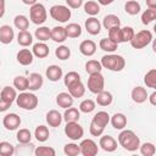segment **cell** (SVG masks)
Listing matches in <instances>:
<instances>
[{
	"instance_id": "5",
	"label": "cell",
	"mask_w": 156,
	"mask_h": 156,
	"mask_svg": "<svg viewBox=\"0 0 156 156\" xmlns=\"http://www.w3.org/2000/svg\"><path fill=\"white\" fill-rule=\"evenodd\" d=\"M29 18L34 24H38V26L43 24L48 18V12L45 6L39 2H35L34 5H32L29 9Z\"/></svg>"
},
{
	"instance_id": "23",
	"label": "cell",
	"mask_w": 156,
	"mask_h": 156,
	"mask_svg": "<svg viewBox=\"0 0 156 156\" xmlns=\"http://www.w3.org/2000/svg\"><path fill=\"white\" fill-rule=\"evenodd\" d=\"M110 122L112 124V127L117 130H122L126 128L127 126V117L123 115V113H115L111 118H110Z\"/></svg>"
},
{
	"instance_id": "3",
	"label": "cell",
	"mask_w": 156,
	"mask_h": 156,
	"mask_svg": "<svg viewBox=\"0 0 156 156\" xmlns=\"http://www.w3.org/2000/svg\"><path fill=\"white\" fill-rule=\"evenodd\" d=\"M101 66L108 71L112 72H121L124 66H126V60L123 58V56L117 55V54H108V55H104L101 57L100 61Z\"/></svg>"
},
{
	"instance_id": "36",
	"label": "cell",
	"mask_w": 156,
	"mask_h": 156,
	"mask_svg": "<svg viewBox=\"0 0 156 156\" xmlns=\"http://www.w3.org/2000/svg\"><path fill=\"white\" fill-rule=\"evenodd\" d=\"M13 24L20 30H27L29 27V20L24 15H17L13 18Z\"/></svg>"
},
{
	"instance_id": "34",
	"label": "cell",
	"mask_w": 156,
	"mask_h": 156,
	"mask_svg": "<svg viewBox=\"0 0 156 156\" xmlns=\"http://www.w3.org/2000/svg\"><path fill=\"white\" fill-rule=\"evenodd\" d=\"M35 38L39 40V41H46L49 39H51V29H49L48 27H39L35 29V33H34Z\"/></svg>"
},
{
	"instance_id": "59",
	"label": "cell",
	"mask_w": 156,
	"mask_h": 156,
	"mask_svg": "<svg viewBox=\"0 0 156 156\" xmlns=\"http://www.w3.org/2000/svg\"><path fill=\"white\" fill-rule=\"evenodd\" d=\"M0 66H1V61H0Z\"/></svg>"
},
{
	"instance_id": "52",
	"label": "cell",
	"mask_w": 156,
	"mask_h": 156,
	"mask_svg": "<svg viewBox=\"0 0 156 156\" xmlns=\"http://www.w3.org/2000/svg\"><path fill=\"white\" fill-rule=\"evenodd\" d=\"M66 4L71 9H79L83 5V0H66Z\"/></svg>"
},
{
	"instance_id": "31",
	"label": "cell",
	"mask_w": 156,
	"mask_h": 156,
	"mask_svg": "<svg viewBox=\"0 0 156 156\" xmlns=\"http://www.w3.org/2000/svg\"><path fill=\"white\" fill-rule=\"evenodd\" d=\"M34 136H35V139H37L38 141L44 143V141H46V140L49 139L50 132H49L48 127H45V126L41 124V126H38V127L35 128V130H34Z\"/></svg>"
},
{
	"instance_id": "47",
	"label": "cell",
	"mask_w": 156,
	"mask_h": 156,
	"mask_svg": "<svg viewBox=\"0 0 156 156\" xmlns=\"http://www.w3.org/2000/svg\"><path fill=\"white\" fill-rule=\"evenodd\" d=\"M55 55H56V57L58 60L65 61V60L69 58V56H71V49L68 46H66V45H61V46H58L55 50Z\"/></svg>"
},
{
	"instance_id": "41",
	"label": "cell",
	"mask_w": 156,
	"mask_h": 156,
	"mask_svg": "<svg viewBox=\"0 0 156 156\" xmlns=\"http://www.w3.org/2000/svg\"><path fill=\"white\" fill-rule=\"evenodd\" d=\"M156 18V9H147L141 13V23L147 26Z\"/></svg>"
},
{
	"instance_id": "10",
	"label": "cell",
	"mask_w": 156,
	"mask_h": 156,
	"mask_svg": "<svg viewBox=\"0 0 156 156\" xmlns=\"http://www.w3.org/2000/svg\"><path fill=\"white\" fill-rule=\"evenodd\" d=\"M79 149H80V154L83 156H95L99 151L98 144L93 139L82 140L80 144H79Z\"/></svg>"
},
{
	"instance_id": "48",
	"label": "cell",
	"mask_w": 156,
	"mask_h": 156,
	"mask_svg": "<svg viewBox=\"0 0 156 156\" xmlns=\"http://www.w3.org/2000/svg\"><path fill=\"white\" fill-rule=\"evenodd\" d=\"M35 156H55L56 151L50 146H38L33 152Z\"/></svg>"
},
{
	"instance_id": "15",
	"label": "cell",
	"mask_w": 156,
	"mask_h": 156,
	"mask_svg": "<svg viewBox=\"0 0 156 156\" xmlns=\"http://www.w3.org/2000/svg\"><path fill=\"white\" fill-rule=\"evenodd\" d=\"M28 78V89L29 91H37L39 90L43 84H44V79L41 77V74L39 73H30Z\"/></svg>"
},
{
	"instance_id": "44",
	"label": "cell",
	"mask_w": 156,
	"mask_h": 156,
	"mask_svg": "<svg viewBox=\"0 0 156 156\" xmlns=\"http://www.w3.org/2000/svg\"><path fill=\"white\" fill-rule=\"evenodd\" d=\"M15 154V146L9 141H0V156H12Z\"/></svg>"
},
{
	"instance_id": "58",
	"label": "cell",
	"mask_w": 156,
	"mask_h": 156,
	"mask_svg": "<svg viewBox=\"0 0 156 156\" xmlns=\"http://www.w3.org/2000/svg\"><path fill=\"white\" fill-rule=\"evenodd\" d=\"M22 2H23L24 5H29V6H32V5H34V4L37 2V0H22Z\"/></svg>"
},
{
	"instance_id": "9",
	"label": "cell",
	"mask_w": 156,
	"mask_h": 156,
	"mask_svg": "<svg viewBox=\"0 0 156 156\" xmlns=\"http://www.w3.org/2000/svg\"><path fill=\"white\" fill-rule=\"evenodd\" d=\"M65 134L71 140L76 141V140L82 139V136L84 135V129H83V127L78 122H66Z\"/></svg>"
},
{
	"instance_id": "4",
	"label": "cell",
	"mask_w": 156,
	"mask_h": 156,
	"mask_svg": "<svg viewBox=\"0 0 156 156\" xmlns=\"http://www.w3.org/2000/svg\"><path fill=\"white\" fill-rule=\"evenodd\" d=\"M38 98L37 95H34L33 93H27V91H22L20 95H17L16 98V104L18 107L27 110V111H32L38 106Z\"/></svg>"
},
{
	"instance_id": "38",
	"label": "cell",
	"mask_w": 156,
	"mask_h": 156,
	"mask_svg": "<svg viewBox=\"0 0 156 156\" xmlns=\"http://www.w3.org/2000/svg\"><path fill=\"white\" fill-rule=\"evenodd\" d=\"M144 83L146 84L147 88L155 89L156 88V69L151 68L150 71L146 72V74L144 76Z\"/></svg>"
},
{
	"instance_id": "8",
	"label": "cell",
	"mask_w": 156,
	"mask_h": 156,
	"mask_svg": "<svg viewBox=\"0 0 156 156\" xmlns=\"http://www.w3.org/2000/svg\"><path fill=\"white\" fill-rule=\"evenodd\" d=\"M104 88H105V79H104V76L101 74V72L89 74V78H88V89H89L90 93L98 94V93L102 91Z\"/></svg>"
},
{
	"instance_id": "45",
	"label": "cell",
	"mask_w": 156,
	"mask_h": 156,
	"mask_svg": "<svg viewBox=\"0 0 156 156\" xmlns=\"http://www.w3.org/2000/svg\"><path fill=\"white\" fill-rule=\"evenodd\" d=\"M135 32L132 27L129 26H126L123 28H121V43H127V41H130L132 38L134 37Z\"/></svg>"
},
{
	"instance_id": "17",
	"label": "cell",
	"mask_w": 156,
	"mask_h": 156,
	"mask_svg": "<svg viewBox=\"0 0 156 156\" xmlns=\"http://www.w3.org/2000/svg\"><path fill=\"white\" fill-rule=\"evenodd\" d=\"M45 76H46V78H48L49 80H51V82H57V80H60V79L62 78L63 72H62V68H61L60 66H57V65H51V66H49V67L46 68Z\"/></svg>"
},
{
	"instance_id": "16",
	"label": "cell",
	"mask_w": 156,
	"mask_h": 156,
	"mask_svg": "<svg viewBox=\"0 0 156 156\" xmlns=\"http://www.w3.org/2000/svg\"><path fill=\"white\" fill-rule=\"evenodd\" d=\"M13 38H15V32H13L12 27H10L7 24H4L0 27V43H2L5 45L11 44Z\"/></svg>"
},
{
	"instance_id": "18",
	"label": "cell",
	"mask_w": 156,
	"mask_h": 156,
	"mask_svg": "<svg viewBox=\"0 0 156 156\" xmlns=\"http://www.w3.org/2000/svg\"><path fill=\"white\" fill-rule=\"evenodd\" d=\"M130 95H132V100L135 104H143V102H145L147 100V96H149L146 89L143 88V87H139V85L133 88Z\"/></svg>"
},
{
	"instance_id": "13",
	"label": "cell",
	"mask_w": 156,
	"mask_h": 156,
	"mask_svg": "<svg viewBox=\"0 0 156 156\" xmlns=\"http://www.w3.org/2000/svg\"><path fill=\"white\" fill-rule=\"evenodd\" d=\"M16 58H17V62L20 65H22V66H29V65L33 63L34 55H33V52L29 49H21L17 52Z\"/></svg>"
},
{
	"instance_id": "55",
	"label": "cell",
	"mask_w": 156,
	"mask_h": 156,
	"mask_svg": "<svg viewBox=\"0 0 156 156\" xmlns=\"http://www.w3.org/2000/svg\"><path fill=\"white\" fill-rule=\"evenodd\" d=\"M147 9H156V0H146Z\"/></svg>"
},
{
	"instance_id": "7",
	"label": "cell",
	"mask_w": 156,
	"mask_h": 156,
	"mask_svg": "<svg viewBox=\"0 0 156 156\" xmlns=\"http://www.w3.org/2000/svg\"><path fill=\"white\" fill-rule=\"evenodd\" d=\"M49 13H50L52 20H55L57 22H61V23L67 22L72 16L69 7L65 6V5H54V6H51L50 10H49Z\"/></svg>"
},
{
	"instance_id": "2",
	"label": "cell",
	"mask_w": 156,
	"mask_h": 156,
	"mask_svg": "<svg viewBox=\"0 0 156 156\" xmlns=\"http://www.w3.org/2000/svg\"><path fill=\"white\" fill-rule=\"evenodd\" d=\"M110 122V115L106 111H99L98 113L94 115L91 122H90V127H89V132L93 136H100L104 130L105 127Z\"/></svg>"
},
{
	"instance_id": "56",
	"label": "cell",
	"mask_w": 156,
	"mask_h": 156,
	"mask_svg": "<svg viewBox=\"0 0 156 156\" xmlns=\"http://www.w3.org/2000/svg\"><path fill=\"white\" fill-rule=\"evenodd\" d=\"M5 15V0H0V18Z\"/></svg>"
},
{
	"instance_id": "29",
	"label": "cell",
	"mask_w": 156,
	"mask_h": 156,
	"mask_svg": "<svg viewBox=\"0 0 156 156\" xmlns=\"http://www.w3.org/2000/svg\"><path fill=\"white\" fill-rule=\"evenodd\" d=\"M99 46H100L101 50H104V51L111 54V52H113V51L117 50L118 44L115 43V41H112L110 38H102V39L100 40V43H99Z\"/></svg>"
},
{
	"instance_id": "57",
	"label": "cell",
	"mask_w": 156,
	"mask_h": 156,
	"mask_svg": "<svg viewBox=\"0 0 156 156\" xmlns=\"http://www.w3.org/2000/svg\"><path fill=\"white\" fill-rule=\"evenodd\" d=\"M115 0H98V4L99 5H102V6H107V5H111Z\"/></svg>"
},
{
	"instance_id": "51",
	"label": "cell",
	"mask_w": 156,
	"mask_h": 156,
	"mask_svg": "<svg viewBox=\"0 0 156 156\" xmlns=\"http://www.w3.org/2000/svg\"><path fill=\"white\" fill-rule=\"evenodd\" d=\"M78 80H80V76H79V73L76 72V71H71V72L66 73V76H65V78H63V83H65L66 87H69L72 83L78 82Z\"/></svg>"
},
{
	"instance_id": "54",
	"label": "cell",
	"mask_w": 156,
	"mask_h": 156,
	"mask_svg": "<svg viewBox=\"0 0 156 156\" xmlns=\"http://www.w3.org/2000/svg\"><path fill=\"white\" fill-rule=\"evenodd\" d=\"M147 99H149L150 104H151L152 106H155V105H156V91H152V93L147 96Z\"/></svg>"
},
{
	"instance_id": "22",
	"label": "cell",
	"mask_w": 156,
	"mask_h": 156,
	"mask_svg": "<svg viewBox=\"0 0 156 156\" xmlns=\"http://www.w3.org/2000/svg\"><path fill=\"white\" fill-rule=\"evenodd\" d=\"M56 104L60 107H62V108L66 110V108H68V107H71L73 105V98H72V95L69 93L62 91V93H60L56 96Z\"/></svg>"
},
{
	"instance_id": "26",
	"label": "cell",
	"mask_w": 156,
	"mask_h": 156,
	"mask_svg": "<svg viewBox=\"0 0 156 156\" xmlns=\"http://www.w3.org/2000/svg\"><path fill=\"white\" fill-rule=\"evenodd\" d=\"M113 101V96L110 91H106L105 89L96 94V104L100 106H110Z\"/></svg>"
},
{
	"instance_id": "24",
	"label": "cell",
	"mask_w": 156,
	"mask_h": 156,
	"mask_svg": "<svg viewBox=\"0 0 156 156\" xmlns=\"http://www.w3.org/2000/svg\"><path fill=\"white\" fill-rule=\"evenodd\" d=\"M51 39L55 43H63L67 39L66 28L62 26H56L51 29Z\"/></svg>"
},
{
	"instance_id": "1",
	"label": "cell",
	"mask_w": 156,
	"mask_h": 156,
	"mask_svg": "<svg viewBox=\"0 0 156 156\" xmlns=\"http://www.w3.org/2000/svg\"><path fill=\"white\" fill-rule=\"evenodd\" d=\"M118 144L127 151H136L140 146L139 136L130 129H122L118 134Z\"/></svg>"
},
{
	"instance_id": "37",
	"label": "cell",
	"mask_w": 156,
	"mask_h": 156,
	"mask_svg": "<svg viewBox=\"0 0 156 156\" xmlns=\"http://www.w3.org/2000/svg\"><path fill=\"white\" fill-rule=\"evenodd\" d=\"M84 11L89 16H95V15H98L100 12V5L96 1L89 0V1H87L84 4Z\"/></svg>"
},
{
	"instance_id": "6",
	"label": "cell",
	"mask_w": 156,
	"mask_h": 156,
	"mask_svg": "<svg viewBox=\"0 0 156 156\" xmlns=\"http://www.w3.org/2000/svg\"><path fill=\"white\" fill-rule=\"evenodd\" d=\"M151 41H152V33L149 29H143L135 33L129 43L134 49H143L147 46Z\"/></svg>"
},
{
	"instance_id": "28",
	"label": "cell",
	"mask_w": 156,
	"mask_h": 156,
	"mask_svg": "<svg viewBox=\"0 0 156 156\" xmlns=\"http://www.w3.org/2000/svg\"><path fill=\"white\" fill-rule=\"evenodd\" d=\"M17 43L23 48L29 46L33 43V37L28 30H20L17 34Z\"/></svg>"
},
{
	"instance_id": "21",
	"label": "cell",
	"mask_w": 156,
	"mask_h": 156,
	"mask_svg": "<svg viewBox=\"0 0 156 156\" xmlns=\"http://www.w3.org/2000/svg\"><path fill=\"white\" fill-rule=\"evenodd\" d=\"M45 119L50 127H58L62 123V115L56 110H50L46 113Z\"/></svg>"
},
{
	"instance_id": "40",
	"label": "cell",
	"mask_w": 156,
	"mask_h": 156,
	"mask_svg": "<svg viewBox=\"0 0 156 156\" xmlns=\"http://www.w3.org/2000/svg\"><path fill=\"white\" fill-rule=\"evenodd\" d=\"M101 69H102V66H101L100 61L89 60V61H87V63H85V71H87V73H89V74L101 72Z\"/></svg>"
},
{
	"instance_id": "32",
	"label": "cell",
	"mask_w": 156,
	"mask_h": 156,
	"mask_svg": "<svg viewBox=\"0 0 156 156\" xmlns=\"http://www.w3.org/2000/svg\"><path fill=\"white\" fill-rule=\"evenodd\" d=\"M102 26L105 29H110L112 27H116V26H121V20L116 16V15H106L102 20Z\"/></svg>"
},
{
	"instance_id": "49",
	"label": "cell",
	"mask_w": 156,
	"mask_h": 156,
	"mask_svg": "<svg viewBox=\"0 0 156 156\" xmlns=\"http://www.w3.org/2000/svg\"><path fill=\"white\" fill-rule=\"evenodd\" d=\"M63 152L67 156H77L80 154V149H79V145L74 143H68L63 146Z\"/></svg>"
},
{
	"instance_id": "35",
	"label": "cell",
	"mask_w": 156,
	"mask_h": 156,
	"mask_svg": "<svg viewBox=\"0 0 156 156\" xmlns=\"http://www.w3.org/2000/svg\"><path fill=\"white\" fill-rule=\"evenodd\" d=\"M141 7H140V4L135 0H128L124 5V11L130 15V16H134V15H138L140 12Z\"/></svg>"
},
{
	"instance_id": "27",
	"label": "cell",
	"mask_w": 156,
	"mask_h": 156,
	"mask_svg": "<svg viewBox=\"0 0 156 156\" xmlns=\"http://www.w3.org/2000/svg\"><path fill=\"white\" fill-rule=\"evenodd\" d=\"M79 118H80V111L72 106L66 108V111L62 116V119H65L66 122H78Z\"/></svg>"
},
{
	"instance_id": "25",
	"label": "cell",
	"mask_w": 156,
	"mask_h": 156,
	"mask_svg": "<svg viewBox=\"0 0 156 156\" xmlns=\"http://www.w3.org/2000/svg\"><path fill=\"white\" fill-rule=\"evenodd\" d=\"M67 88H68V93L72 95L73 99H74V98H82V96L85 94V87H84V84H83L80 80L72 83V84H71L69 87H67Z\"/></svg>"
},
{
	"instance_id": "53",
	"label": "cell",
	"mask_w": 156,
	"mask_h": 156,
	"mask_svg": "<svg viewBox=\"0 0 156 156\" xmlns=\"http://www.w3.org/2000/svg\"><path fill=\"white\" fill-rule=\"evenodd\" d=\"M11 105H12V102H9V101H6V100H4V99L0 98V112L7 111L11 107Z\"/></svg>"
},
{
	"instance_id": "42",
	"label": "cell",
	"mask_w": 156,
	"mask_h": 156,
	"mask_svg": "<svg viewBox=\"0 0 156 156\" xmlns=\"http://www.w3.org/2000/svg\"><path fill=\"white\" fill-rule=\"evenodd\" d=\"M95 106H96L95 101H93L91 99H85L79 104V111L83 113H90L95 110Z\"/></svg>"
},
{
	"instance_id": "50",
	"label": "cell",
	"mask_w": 156,
	"mask_h": 156,
	"mask_svg": "<svg viewBox=\"0 0 156 156\" xmlns=\"http://www.w3.org/2000/svg\"><path fill=\"white\" fill-rule=\"evenodd\" d=\"M107 32H108V37H107V38H110L112 41H115V43H117V44L121 43V26L112 27V28H110Z\"/></svg>"
},
{
	"instance_id": "46",
	"label": "cell",
	"mask_w": 156,
	"mask_h": 156,
	"mask_svg": "<svg viewBox=\"0 0 156 156\" xmlns=\"http://www.w3.org/2000/svg\"><path fill=\"white\" fill-rule=\"evenodd\" d=\"M139 150H140V154L143 156H154L155 152H156V147L152 143H144V144H140L139 146Z\"/></svg>"
},
{
	"instance_id": "30",
	"label": "cell",
	"mask_w": 156,
	"mask_h": 156,
	"mask_svg": "<svg viewBox=\"0 0 156 156\" xmlns=\"http://www.w3.org/2000/svg\"><path fill=\"white\" fill-rule=\"evenodd\" d=\"M0 98L9 101V102H13L17 98V93H16V89L12 88V87H4L1 89V93H0Z\"/></svg>"
},
{
	"instance_id": "12",
	"label": "cell",
	"mask_w": 156,
	"mask_h": 156,
	"mask_svg": "<svg viewBox=\"0 0 156 156\" xmlns=\"http://www.w3.org/2000/svg\"><path fill=\"white\" fill-rule=\"evenodd\" d=\"M100 140H99V146L106 151V152H113L117 149V140L115 138H112L111 135H100Z\"/></svg>"
},
{
	"instance_id": "20",
	"label": "cell",
	"mask_w": 156,
	"mask_h": 156,
	"mask_svg": "<svg viewBox=\"0 0 156 156\" xmlns=\"http://www.w3.org/2000/svg\"><path fill=\"white\" fill-rule=\"evenodd\" d=\"M32 52H33V55H34L35 57H38V58H45V57L49 55L50 49H49V46H48L44 41H39V43H37V44L33 45Z\"/></svg>"
},
{
	"instance_id": "43",
	"label": "cell",
	"mask_w": 156,
	"mask_h": 156,
	"mask_svg": "<svg viewBox=\"0 0 156 156\" xmlns=\"http://www.w3.org/2000/svg\"><path fill=\"white\" fill-rule=\"evenodd\" d=\"M16 139H17L18 143H22V144H24V143H29V141L32 140V133H30L29 129H27V128H22V129H20V130L17 132V134H16Z\"/></svg>"
},
{
	"instance_id": "39",
	"label": "cell",
	"mask_w": 156,
	"mask_h": 156,
	"mask_svg": "<svg viewBox=\"0 0 156 156\" xmlns=\"http://www.w3.org/2000/svg\"><path fill=\"white\" fill-rule=\"evenodd\" d=\"M13 87L15 89L20 91H26L28 89V78L24 76H17L13 79Z\"/></svg>"
},
{
	"instance_id": "19",
	"label": "cell",
	"mask_w": 156,
	"mask_h": 156,
	"mask_svg": "<svg viewBox=\"0 0 156 156\" xmlns=\"http://www.w3.org/2000/svg\"><path fill=\"white\" fill-rule=\"evenodd\" d=\"M79 51L84 56H93L95 54V51H96V44L90 39L83 40L79 44Z\"/></svg>"
},
{
	"instance_id": "14",
	"label": "cell",
	"mask_w": 156,
	"mask_h": 156,
	"mask_svg": "<svg viewBox=\"0 0 156 156\" xmlns=\"http://www.w3.org/2000/svg\"><path fill=\"white\" fill-rule=\"evenodd\" d=\"M84 26H85L87 32H88L90 35H98V34L101 32V23H100V21H99L98 18H95L94 16L89 17V18L85 21Z\"/></svg>"
},
{
	"instance_id": "11",
	"label": "cell",
	"mask_w": 156,
	"mask_h": 156,
	"mask_svg": "<svg viewBox=\"0 0 156 156\" xmlns=\"http://www.w3.org/2000/svg\"><path fill=\"white\" fill-rule=\"evenodd\" d=\"M2 124L7 130H16L21 126V117L17 113H7L2 118Z\"/></svg>"
},
{
	"instance_id": "33",
	"label": "cell",
	"mask_w": 156,
	"mask_h": 156,
	"mask_svg": "<svg viewBox=\"0 0 156 156\" xmlns=\"http://www.w3.org/2000/svg\"><path fill=\"white\" fill-rule=\"evenodd\" d=\"M67 38H78L82 35V27L78 23H68L66 27Z\"/></svg>"
}]
</instances>
